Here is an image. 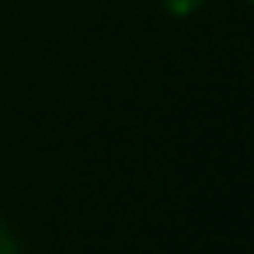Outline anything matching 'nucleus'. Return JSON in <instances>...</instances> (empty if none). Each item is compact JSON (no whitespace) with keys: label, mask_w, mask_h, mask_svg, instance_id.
<instances>
[{"label":"nucleus","mask_w":254,"mask_h":254,"mask_svg":"<svg viewBox=\"0 0 254 254\" xmlns=\"http://www.w3.org/2000/svg\"><path fill=\"white\" fill-rule=\"evenodd\" d=\"M202 4H205V0H160V7H164L171 18H188V14H195Z\"/></svg>","instance_id":"1"},{"label":"nucleus","mask_w":254,"mask_h":254,"mask_svg":"<svg viewBox=\"0 0 254 254\" xmlns=\"http://www.w3.org/2000/svg\"><path fill=\"white\" fill-rule=\"evenodd\" d=\"M0 254H18V247H14V240H11L4 223H0Z\"/></svg>","instance_id":"2"}]
</instances>
